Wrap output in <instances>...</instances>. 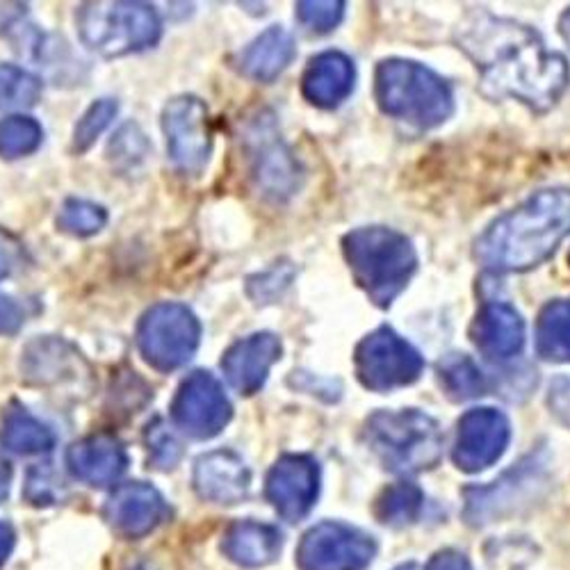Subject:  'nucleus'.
<instances>
[{
    "label": "nucleus",
    "mask_w": 570,
    "mask_h": 570,
    "mask_svg": "<svg viewBox=\"0 0 570 570\" xmlns=\"http://www.w3.org/2000/svg\"><path fill=\"white\" fill-rule=\"evenodd\" d=\"M202 343V322L185 304L163 302L151 306L139 320L137 347L145 361L171 372L193 361Z\"/></svg>",
    "instance_id": "6e6552de"
},
{
    "label": "nucleus",
    "mask_w": 570,
    "mask_h": 570,
    "mask_svg": "<svg viewBox=\"0 0 570 570\" xmlns=\"http://www.w3.org/2000/svg\"><path fill=\"white\" fill-rule=\"evenodd\" d=\"M559 32H561V37L570 43V8L561 14V19H559Z\"/></svg>",
    "instance_id": "79ce46f5"
},
{
    "label": "nucleus",
    "mask_w": 570,
    "mask_h": 570,
    "mask_svg": "<svg viewBox=\"0 0 570 570\" xmlns=\"http://www.w3.org/2000/svg\"><path fill=\"white\" fill-rule=\"evenodd\" d=\"M424 570H474L470 559L459 550H441L426 563Z\"/></svg>",
    "instance_id": "4c0bfd02"
},
{
    "label": "nucleus",
    "mask_w": 570,
    "mask_h": 570,
    "mask_svg": "<svg viewBox=\"0 0 570 570\" xmlns=\"http://www.w3.org/2000/svg\"><path fill=\"white\" fill-rule=\"evenodd\" d=\"M17 258H19V245L14 243V237L0 230V281L12 274Z\"/></svg>",
    "instance_id": "58836bf2"
},
{
    "label": "nucleus",
    "mask_w": 570,
    "mask_h": 570,
    "mask_svg": "<svg viewBox=\"0 0 570 570\" xmlns=\"http://www.w3.org/2000/svg\"><path fill=\"white\" fill-rule=\"evenodd\" d=\"M26 500L32 507H53L67 495V487L51 463H37L28 470Z\"/></svg>",
    "instance_id": "2f4dec72"
},
{
    "label": "nucleus",
    "mask_w": 570,
    "mask_h": 570,
    "mask_svg": "<svg viewBox=\"0 0 570 570\" xmlns=\"http://www.w3.org/2000/svg\"><path fill=\"white\" fill-rule=\"evenodd\" d=\"M147 445H149V456L151 463L160 470H171L183 456V448L176 441V436L167 430V426L158 420L149 426L147 432Z\"/></svg>",
    "instance_id": "f704fd0d"
},
{
    "label": "nucleus",
    "mask_w": 570,
    "mask_h": 570,
    "mask_svg": "<svg viewBox=\"0 0 570 570\" xmlns=\"http://www.w3.org/2000/svg\"><path fill=\"white\" fill-rule=\"evenodd\" d=\"M456 43L478 67L489 99H513L548 112L570 82L568 60L550 51L537 30L513 19L472 10L456 28Z\"/></svg>",
    "instance_id": "f257e3e1"
},
{
    "label": "nucleus",
    "mask_w": 570,
    "mask_h": 570,
    "mask_svg": "<svg viewBox=\"0 0 570 570\" xmlns=\"http://www.w3.org/2000/svg\"><path fill=\"white\" fill-rule=\"evenodd\" d=\"M354 367L367 391L391 393L417 382L424 358L395 328L379 326L356 345Z\"/></svg>",
    "instance_id": "1a4fd4ad"
},
{
    "label": "nucleus",
    "mask_w": 570,
    "mask_h": 570,
    "mask_svg": "<svg viewBox=\"0 0 570 570\" xmlns=\"http://www.w3.org/2000/svg\"><path fill=\"white\" fill-rule=\"evenodd\" d=\"M56 434L49 424L37 420L26 406L12 404L0 424V445L14 454H43L56 448Z\"/></svg>",
    "instance_id": "393cba45"
},
{
    "label": "nucleus",
    "mask_w": 570,
    "mask_h": 570,
    "mask_svg": "<svg viewBox=\"0 0 570 570\" xmlns=\"http://www.w3.org/2000/svg\"><path fill=\"white\" fill-rule=\"evenodd\" d=\"M281 354L283 345L269 331L237 341L222 358L226 382L240 395H256L265 386L269 370L278 363Z\"/></svg>",
    "instance_id": "dca6fc26"
},
{
    "label": "nucleus",
    "mask_w": 570,
    "mask_h": 570,
    "mask_svg": "<svg viewBox=\"0 0 570 570\" xmlns=\"http://www.w3.org/2000/svg\"><path fill=\"white\" fill-rule=\"evenodd\" d=\"M376 557V541L347 522L324 520L299 543V570H365Z\"/></svg>",
    "instance_id": "9b49d317"
},
{
    "label": "nucleus",
    "mask_w": 570,
    "mask_h": 570,
    "mask_svg": "<svg viewBox=\"0 0 570 570\" xmlns=\"http://www.w3.org/2000/svg\"><path fill=\"white\" fill-rule=\"evenodd\" d=\"M345 8L343 0H304V3H297V19L311 32L324 35L341 26Z\"/></svg>",
    "instance_id": "72a5a7b5"
},
{
    "label": "nucleus",
    "mask_w": 570,
    "mask_h": 570,
    "mask_svg": "<svg viewBox=\"0 0 570 570\" xmlns=\"http://www.w3.org/2000/svg\"><path fill=\"white\" fill-rule=\"evenodd\" d=\"M424 509V493L411 482H400L382 491L374 502V515L389 528H406L417 522Z\"/></svg>",
    "instance_id": "cd10ccee"
},
{
    "label": "nucleus",
    "mask_w": 570,
    "mask_h": 570,
    "mask_svg": "<svg viewBox=\"0 0 570 570\" xmlns=\"http://www.w3.org/2000/svg\"><path fill=\"white\" fill-rule=\"evenodd\" d=\"M439 384L452 402H470L489 393V382L480 365L470 356L452 352L436 365Z\"/></svg>",
    "instance_id": "a878e982"
},
{
    "label": "nucleus",
    "mask_w": 570,
    "mask_h": 570,
    "mask_svg": "<svg viewBox=\"0 0 570 570\" xmlns=\"http://www.w3.org/2000/svg\"><path fill=\"white\" fill-rule=\"evenodd\" d=\"M568 265H570V254H568Z\"/></svg>",
    "instance_id": "c03bdc74"
},
{
    "label": "nucleus",
    "mask_w": 570,
    "mask_h": 570,
    "mask_svg": "<svg viewBox=\"0 0 570 570\" xmlns=\"http://www.w3.org/2000/svg\"><path fill=\"white\" fill-rule=\"evenodd\" d=\"M548 452L537 450L518 461L498 482L489 487H468L463 491V518L468 525L484 528L528 507L548 487Z\"/></svg>",
    "instance_id": "0eeeda50"
},
{
    "label": "nucleus",
    "mask_w": 570,
    "mask_h": 570,
    "mask_svg": "<svg viewBox=\"0 0 570 570\" xmlns=\"http://www.w3.org/2000/svg\"><path fill=\"white\" fill-rule=\"evenodd\" d=\"M193 484L197 495L206 502L237 504L249 495L252 472L240 454L230 450H215L197 459Z\"/></svg>",
    "instance_id": "f3484780"
},
{
    "label": "nucleus",
    "mask_w": 570,
    "mask_h": 570,
    "mask_svg": "<svg viewBox=\"0 0 570 570\" xmlns=\"http://www.w3.org/2000/svg\"><path fill=\"white\" fill-rule=\"evenodd\" d=\"M67 468L73 478L94 489H108L128 468V452L112 434H94L67 450Z\"/></svg>",
    "instance_id": "a211bd4d"
},
{
    "label": "nucleus",
    "mask_w": 570,
    "mask_h": 570,
    "mask_svg": "<svg viewBox=\"0 0 570 570\" xmlns=\"http://www.w3.org/2000/svg\"><path fill=\"white\" fill-rule=\"evenodd\" d=\"M23 308L8 295H0V336H12L23 326Z\"/></svg>",
    "instance_id": "e433bc0d"
},
{
    "label": "nucleus",
    "mask_w": 570,
    "mask_h": 570,
    "mask_svg": "<svg viewBox=\"0 0 570 570\" xmlns=\"http://www.w3.org/2000/svg\"><path fill=\"white\" fill-rule=\"evenodd\" d=\"M343 254L370 302L391 308L417 272V252L395 228L365 226L343 237Z\"/></svg>",
    "instance_id": "7ed1b4c3"
},
{
    "label": "nucleus",
    "mask_w": 570,
    "mask_h": 570,
    "mask_svg": "<svg viewBox=\"0 0 570 570\" xmlns=\"http://www.w3.org/2000/svg\"><path fill=\"white\" fill-rule=\"evenodd\" d=\"M43 130L37 119L26 115H12L0 121V158L17 160L39 149Z\"/></svg>",
    "instance_id": "c85d7f7f"
},
{
    "label": "nucleus",
    "mask_w": 570,
    "mask_h": 570,
    "mask_svg": "<svg viewBox=\"0 0 570 570\" xmlns=\"http://www.w3.org/2000/svg\"><path fill=\"white\" fill-rule=\"evenodd\" d=\"M374 97L384 115L417 130L439 128L454 115V94L448 80L413 60L379 62Z\"/></svg>",
    "instance_id": "20e7f679"
},
{
    "label": "nucleus",
    "mask_w": 570,
    "mask_h": 570,
    "mask_svg": "<svg viewBox=\"0 0 570 570\" xmlns=\"http://www.w3.org/2000/svg\"><path fill=\"white\" fill-rule=\"evenodd\" d=\"M470 338L491 361L513 358L525 347V320L507 302H487L470 326Z\"/></svg>",
    "instance_id": "6ab92c4d"
},
{
    "label": "nucleus",
    "mask_w": 570,
    "mask_h": 570,
    "mask_svg": "<svg viewBox=\"0 0 570 570\" xmlns=\"http://www.w3.org/2000/svg\"><path fill=\"white\" fill-rule=\"evenodd\" d=\"M41 97V80L30 71L0 65V112L32 108Z\"/></svg>",
    "instance_id": "c756f323"
},
{
    "label": "nucleus",
    "mask_w": 570,
    "mask_h": 570,
    "mask_svg": "<svg viewBox=\"0 0 570 570\" xmlns=\"http://www.w3.org/2000/svg\"><path fill=\"white\" fill-rule=\"evenodd\" d=\"M548 406L559 422L570 426V376H557L550 384Z\"/></svg>",
    "instance_id": "c9c22d12"
},
{
    "label": "nucleus",
    "mask_w": 570,
    "mask_h": 570,
    "mask_svg": "<svg viewBox=\"0 0 570 570\" xmlns=\"http://www.w3.org/2000/svg\"><path fill=\"white\" fill-rule=\"evenodd\" d=\"M511 441L509 417L491 406L470 409L459 420L452 459L463 472H480L502 459Z\"/></svg>",
    "instance_id": "4468645a"
},
{
    "label": "nucleus",
    "mask_w": 570,
    "mask_h": 570,
    "mask_svg": "<svg viewBox=\"0 0 570 570\" xmlns=\"http://www.w3.org/2000/svg\"><path fill=\"white\" fill-rule=\"evenodd\" d=\"M395 570H422V568H420L417 563H413V561H411V563H402V566H397Z\"/></svg>",
    "instance_id": "37998d69"
},
{
    "label": "nucleus",
    "mask_w": 570,
    "mask_h": 570,
    "mask_svg": "<svg viewBox=\"0 0 570 570\" xmlns=\"http://www.w3.org/2000/svg\"><path fill=\"white\" fill-rule=\"evenodd\" d=\"M117 110H119L117 101H112V99L94 101L73 128V151L85 154L87 149H91L94 141H97L104 135V130L117 117Z\"/></svg>",
    "instance_id": "473e14b6"
},
{
    "label": "nucleus",
    "mask_w": 570,
    "mask_h": 570,
    "mask_svg": "<svg viewBox=\"0 0 570 570\" xmlns=\"http://www.w3.org/2000/svg\"><path fill=\"white\" fill-rule=\"evenodd\" d=\"M283 548V534L269 522L237 520L226 530L222 550L224 554L243 568H265L274 563Z\"/></svg>",
    "instance_id": "4be33fe9"
},
{
    "label": "nucleus",
    "mask_w": 570,
    "mask_h": 570,
    "mask_svg": "<svg viewBox=\"0 0 570 570\" xmlns=\"http://www.w3.org/2000/svg\"><path fill=\"white\" fill-rule=\"evenodd\" d=\"M537 354L550 363H570V299L550 302L539 313Z\"/></svg>",
    "instance_id": "bb28decb"
},
{
    "label": "nucleus",
    "mask_w": 570,
    "mask_h": 570,
    "mask_svg": "<svg viewBox=\"0 0 570 570\" xmlns=\"http://www.w3.org/2000/svg\"><path fill=\"white\" fill-rule=\"evenodd\" d=\"M12 478H14L12 463L3 454H0V502L8 500L10 487H12Z\"/></svg>",
    "instance_id": "a19ab883"
},
{
    "label": "nucleus",
    "mask_w": 570,
    "mask_h": 570,
    "mask_svg": "<svg viewBox=\"0 0 570 570\" xmlns=\"http://www.w3.org/2000/svg\"><path fill=\"white\" fill-rule=\"evenodd\" d=\"M21 372L28 384L35 386H62L80 382L82 370L89 372L85 358L62 338H37L21 354Z\"/></svg>",
    "instance_id": "aec40b11"
},
{
    "label": "nucleus",
    "mask_w": 570,
    "mask_h": 570,
    "mask_svg": "<svg viewBox=\"0 0 570 570\" xmlns=\"http://www.w3.org/2000/svg\"><path fill=\"white\" fill-rule=\"evenodd\" d=\"M295 56L297 49L293 35L278 26H272L247 46L237 65H240V71L247 78L258 82H272L291 67Z\"/></svg>",
    "instance_id": "5701e85b"
},
{
    "label": "nucleus",
    "mask_w": 570,
    "mask_h": 570,
    "mask_svg": "<svg viewBox=\"0 0 570 570\" xmlns=\"http://www.w3.org/2000/svg\"><path fill=\"white\" fill-rule=\"evenodd\" d=\"M80 41L89 51L104 58H124L158 43L163 23L156 10L147 3H85L76 14Z\"/></svg>",
    "instance_id": "423d86ee"
},
{
    "label": "nucleus",
    "mask_w": 570,
    "mask_h": 570,
    "mask_svg": "<svg viewBox=\"0 0 570 570\" xmlns=\"http://www.w3.org/2000/svg\"><path fill=\"white\" fill-rule=\"evenodd\" d=\"M570 235V189L550 187L498 217L474 243V258L493 274L546 263Z\"/></svg>",
    "instance_id": "f03ea898"
},
{
    "label": "nucleus",
    "mask_w": 570,
    "mask_h": 570,
    "mask_svg": "<svg viewBox=\"0 0 570 570\" xmlns=\"http://www.w3.org/2000/svg\"><path fill=\"white\" fill-rule=\"evenodd\" d=\"M163 132L171 163L187 176H199L213 154V130L206 104L193 94L174 97L163 110Z\"/></svg>",
    "instance_id": "9d476101"
},
{
    "label": "nucleus",
    "mask_w": 570,
    "mask_h": 570,
    "mask_svg": "<svg viewBox=\"0 0 570 570\" xmlns=\"http://www.w3.org/2000/svg\"><path fill=\"white\" fill-rule=\"evenodd\" d=\"M14 546H17V534H14L12 525H10V522L0 520V568L8 563Z\"/></svg>",
    "instance_id": "ea45409f"
},
{
    "label": "nucleus",
    "mask_w": 570,
    "mask_h": 570,
    "mask_svg": "<svg viewBox=\"0 0 570 570\" xmlns=\"http://www.w3.org/2000/svg\"><path fill=\"white\" fill-rule=\"evenodd\" d=\"M256 178L267 195L276 199L291 197L299 185V167L281 139H261L254 151Z\"/></svg>",
    "instance_id": "b1692460"
},
{
    "label": "nucleus",
    "mask_w": 570,
    "mask_h": 570,
    "mask_svg": "<svg viewBox=\"0 0 570 570\" xmlns=\"http://www.w3.org/2000/svg\"><path fill=\"white\" fill-rule=\"evenodd\" d=\"M370 452L395 474H420L441 463L445 436L441 424L417 409L376 411L363 430Z\"/></svg>",
    "instance_id": "39448f33"
},
{
    "label": "nucleus",
    "mask_w": 570,
    "mask_h": 570,
    "mask_svg": "<svg viewBox=\"0 0 570 570\" xmlns=\"http://www.w3.org/2000/svg\"><path fill=\"white\" fill-rule=\"evenodd\" d=\"M354 82V62L341 51H324L308 62L302 78V91L313 106L334 110L350 99Z\"/></svg>",
    "instance_id": "412c9836"
},
{
    "label": "nucleus",
    "mask_w": 570,
    "mask_h": 570,
    "mask_svg": "<svg viewBox=\"0 0 570 570\" xmlns=\"http://www.w3.org/2000/svg\"><path fill=\"white\" fill-rule=\"evenodd\" d=\"M233 417V406L210 372L197 370L178 386L171 402V420L183 434L208 441L222 434Z\"/></svg>",
    "instance_id": "f8f14e48"
},
{
    "label": "nucleus",
    "mask_w": 570,
    "mask_h": 570,
    "mask_svg": "<svg viewBox=\"0 0 570 570\" xmlns=\"http://www.w3.org/2000/svg\"><path fill=\"white\" fill-rule=\"evenodd\" d=\"M320 495V465L308 454H283L267 472L265 498L276 513L288 520H304Z\"/></svg>",
    "instance_id": "ddd939ff"
},
{
    "label": "nucleus",
    "mask_w": 570,
    "mask_h": 570,
    "mask_svg": "<svg viewBox=\"0 0 570 570\" xmlns=\"http://www.w3.org/2000/svg\"><path fill=\"white\" fill-rule=\"evenodd\" d=\"M104 513L117 534L126 539H141L156 532L169 518V504L151 484L128 482L115 489Z\"/></svg>",
    "instance_id": "2eb2a0df"
},
{
    "label": "nucleus",
    "mask_w": 570,
    "mask_h": 570,
    "mask_svg": "<svg viewBox=\"0 0 570 570\" xmlns=\"http://www.w3.org/2000/svg\"><path fill=\"white\" fill-rule=\"evenodd\" d=\"M106 224H108L106 208L85 199H67L58 213V228L76 237L97 235Z\"/></svg>",
    "instance_id": "7c9ffc66"
}]
</instances>
